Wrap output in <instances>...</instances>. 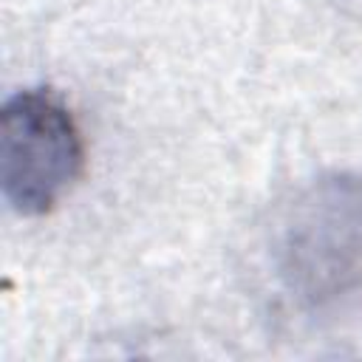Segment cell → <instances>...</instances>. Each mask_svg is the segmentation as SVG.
<instances>
[{
  "instance_id": "6da1fadb",
  "label": "cell",
  "mask_w": 362,
  "mask_h": 362,
  "mask_svg": "<svg viewBox=\"0 0 362 362\" xmlns=\"http://www.w3.org/2000/svg\"><path fill=\"white\" fill-rule=\"evenodd\" d=\"M272 269L303 314L362 322V178L303 189L272 229Z\"/></svg>"
},
{
  "instance_id": "7a4b0ae2",
  "label": "cell",
  "mask_w": 362,
  "mask_h": 362,
  "mask_svg": "<svg viewBox=\"0 0 362 362\" xmlns=\"http://www.w3.org/2000/svg\"><path fill=\"white\" fill-rule=\"evenodd\" d=\"M85 161L71 110L48 90H17L0 113V187L17 215H42L71 189Z\"/></svg>"
}]
</instances>
